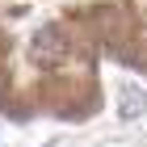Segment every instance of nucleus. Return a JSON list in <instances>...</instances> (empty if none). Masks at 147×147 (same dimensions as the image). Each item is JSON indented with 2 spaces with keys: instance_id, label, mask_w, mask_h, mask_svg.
<instances>
[{
  "instance_id": "1",
  "label": "nucleus",
  "mask_w": 147,
  "mask_h": 147,
  "mask_svg": "<svg viewBox=\"0 0 147 147\" xmlns=\"http://www.w3.org/2000/svg\"><path fill=\"white\" fill-rule=\"evenodd\" d=\"M63 51H67V38H63V30L59 25H42L34 34V42H30V55H34V63H59L63 59Z\"/></svg>"
},
{
  "instance_id": "2",
  "label": "nucleus",
  "mask_w": 147,
  "mask_h": 147,
  "mask_svg": "<svg viewBox=\"0 0 147 147\" xmlns=\"http://www.w3.org/2000/svg\"><path fill=\"white\" fill-rule=\"evenodd\" d=\"M139 113H147V92H143V88H126V97H122V118H139Z\"/></svg>"
}]
</instances>
